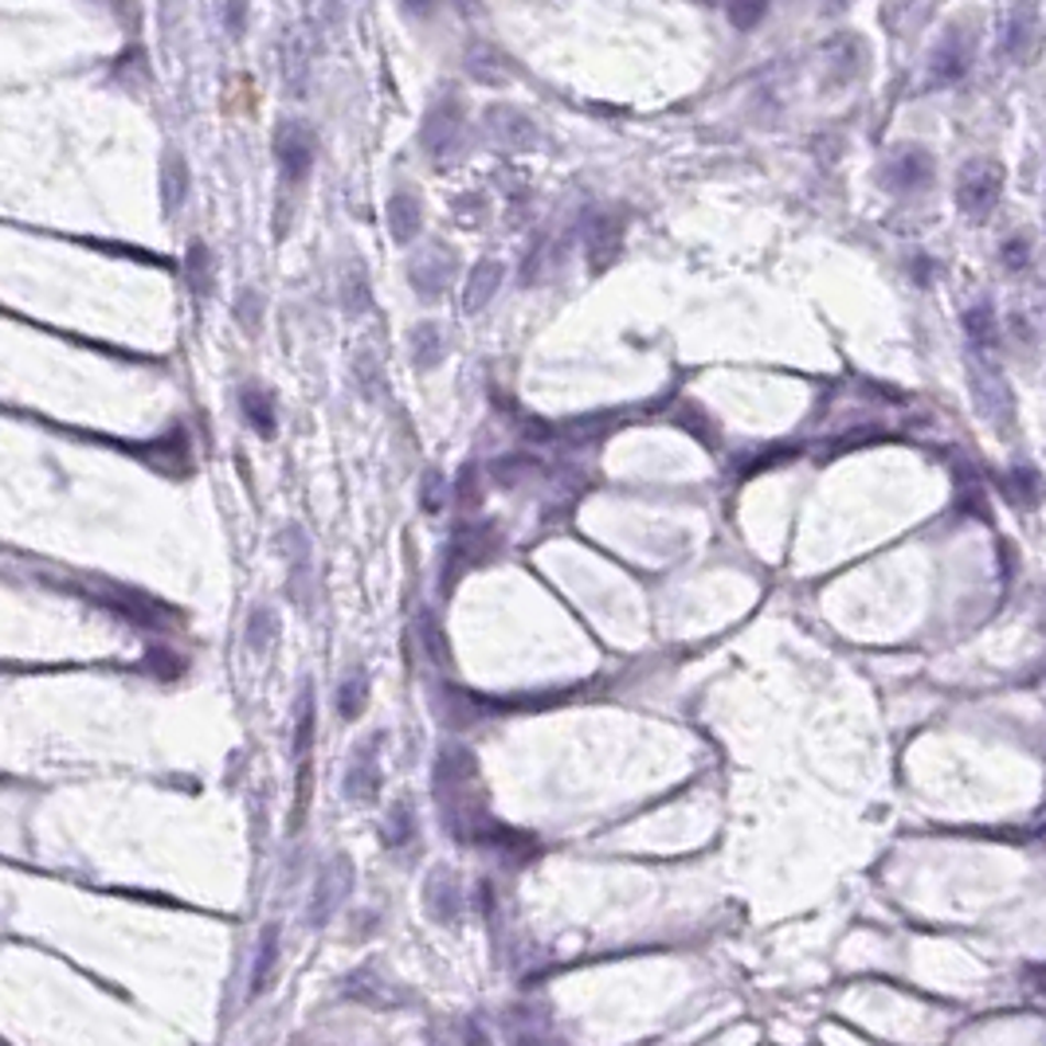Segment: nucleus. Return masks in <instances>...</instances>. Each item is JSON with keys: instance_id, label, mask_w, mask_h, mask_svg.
<instances>
[{"instance_id": "nucleus-7", "label": "nucleus", "mask_w": 1046, "mask_h": 1046, "mask_svg": "<svg viewBox=\"0 0 1046 1046\" xmlns=\"http://www.w3.org/2000/svg\"><path fill=\"white\" fill-rule=\"evenodd\" d=\"M451 275H455V255H451L448 247H428V251H416L408 263V283L411 290L420 298H439L443 290H448Z\"/></svg>"}, {"instance_id": "nucleus-17", "label": "nucleus", "mask_w": 1046, "mask_h": 1046, "mask_svg": "<svg viewBox=\"0 0 1046 1046\" xmlns=\"http://www.w3.org/2000/svg\"><path fill=\"white\" fill-rule=\"evenodd\" d=\"M341 306L349 318H361L373 306V290H368V275L361 263H349V271L341 275Z\"/></svg>"}, {"instance_id": "nucleus-19", "label": "nucleus", "mask_w": 1046, "mask_h": 1046, "mask_svg": "<svg viewBox=\"0 0 1046 1046\" xmlns=\"http://www.w3.org/2000/svg\"><path fill=\"white\" fill-rule=\"evenodd\" d=\"M188 185H192V177H188V165L180 162L177 153H169L162 165V200L169 212H177L180 205L188 200Z\"/></svg>"}, {"instance_id": "nucleus-21", "label": "nucleus", "mask_w": 1046, "mask_h": 1046, "mask_svg": "<svg viewBox=\"0 0 1046 1046\" xmlns=\"http://www.w3.org/2000/svg\"><path fill=\"white\" fill-rule=\"evenodd\" d=\"M235 322L243 326V333H260L263 326V290L260 287H243L235 295Z\"/></svg>"}, {"instance_id": "nucleus-5", "label": "nucleus", "mask_w": 1046, "mask_h": 1046, "mask_svg": "<svg viewBox=\"0 0 1046 1046\" xmlns=\"http://www.w3.org/2000/svg\"><path fill=\"white\" fill-rule=\"evenodd\" d=\"M463 102L455 99V95H443V99L436 102V107L428 110V118H423V130H420V142L423 150L431 153V157H448L451 150H455V142L463 137Z\"/></svg>"}, {"instance_id": "nucleus-27", "label": "nucleus", "mask_w": 1046, "mask_h": 1046, "mask_svg": "<svg viewBox=\"0 0 1046 1046\" xmlns=\"http://www.w3.org/2000/svg\"><path fill=\"white\" fill-rule=\"evenodd\" d=\"M224 24L232 36L243 32V0H224Z\"/></svg>"}, {"instance_id": "nucleus-1", "label": "nucleus", "mask_w": 1046, "mask_h": 1046, "mask_svg": "<svg viewBox=\"0 0 1046 1046\" xmlns=\"http://www.w3.org/2000/svg\"><path fill=\"white\" fill-rule=\"evenodd\" d=\"M1003 197V165L992 157H972L957 177V205L972 224H984Z\"/></svg>"}, {"instance_id": "nucleus-23", "label": "nucleus", "mask_w": 1046, "mask_h": 1046, "mask_svg": "<svg viewBox=\"0 0 1046 1046\" xmlns=\"http://www.w3.org/2000/svg\"><path fill=\"white\" fill-rule=\"evenodd\" d=\"M1008 494H1011V502H1020V506H1035V502H1038V478H1035V471H1027V466L1011 471V474H1008Z\"/></svg>"}, {"instance_id": "nucleus-24", "label": "nucleus", "mask_w": 1046, "mask_h": 1046, "mask_svg": "<svg viewBox=\"0 0 1046 1046\" xmlns=\"http://www.w3.org/2000/svg\"><path fill=\"white\" fill-rule=\"evenodd\" d=\"M1000 260H1003V267H1008L1011 275H1015V271H1027V263H1031V243H1027V235H1011V240H1003Z\"/></svg>"}, {"instance_id": "nucleus-18", "label": "nucleus", "mask_w": 1046, "mask_h": 1046, "mask_svg": "<svg viewBox=\"0 0 1046 1046\" xmlns=\"http://www.w3.org/2000/svg\"><path fill=\"white\" fill-rule=\"evenodd\" d=\"M185 278H188V290L197 298H205L208 290H212V278H216V260L212 251L205 247V243H192L185 255Z\"/></svg>"}, {"instance_id": "nucleus-15", "label": "nucleus", "mask_w": 1046, "mask_h": 1046, "mask_svg": "<svg viewBox=\"0 0 1046 1046\" xmlns=\"http://www.w3.org/2000/svg\"><path fill=\"white\" fill-rule=\"evenodd\" d=\"M965 333L980 353H995L1000 349V318H995L992 302H976L965 310Z\"/></svg>"}, {"instance_id": "nucleus-25", "label": "nucleus", "mask_w": 1046, "mask_h": 1046, "mask_svg": "<svg viewBox=\"0 0 1046 1046\" xmlns=\"http://www.w3.org/2000/svg\"><path fill=\"white\" fill-rule=\"evenodd\" d=\"M541 263H546V243H537V247L529 251L526 267H521V283H526V287H533L537 278H541Z\"/></svg>"}, {"instance_id": "nucleus-12", "label": "nucleus", "mask_w": 1046, "mask_h": 1046, "mask_svg": "<svg viewBox=\"0 0 1046 1046\" xmlns=\"http://www.w3.org/2000/svg\"><path fill=\"white\" fill-rule=\"evenodd\" d=\"M502 278H506V267H502L498 260H478L471 267V275H466V287H463V310L466 313H478L483 306H491V298L498 295Z\"/></svg>"}, {"instance_id": "nucleus-4", "label": "nucleus", "mask_w": 1046, "mask_h": 1046, "mask_svg": "<svg viewBox=\"0 0 1046 1046\" xmlns=\"http://www.w3.org/2000/svg\"><path fill=\"white\" fill-rule=\"evenodd\" d=\"M972 67V36L965 27H948L940 44L929 52L925 63V90H945L953 82H960Z\"/></svg>"}, {"instance_id": "nucleus-6", "label": "nucleus", "mask_w": 1046, "mask_h": 1046, "mask_svg": "<svg viewBox=\"0 0 1046 1046\" xmlns=\"http://www.w3.org/2000/svg\"><path fill=\"white\" fill-rule=\"evenodd\" d=\"M486 130H491V137L502 145V150L526 153V150H537V145H541V134H537L533 118L518 107H506V102L486 110Z\"/></svg>"}, {"instance_id": "nucleus-11", "label": "nucleus", "mask_w": 1046, "mask_h": 1046, "mask_svg": "<svg viewBox=\"0 0 1046 1046\" xmlns=\"http://www.w3.org/2000/svg\"><path fill=\"white\" fill-rule=\"evenodd\" d=\"M385 220H388V232H393V240L400 243V247H408L416 235H420L423 228V205L420 197L411 192V188H396L393 197H388L385 205Z\"/></svg>"}, {"instance_id": "nucleus-3", "label": "nucleus", "mask_w": 1046, "mask_h": 1046, "mask_svg": "<svg viewBox=\"0 0 1046 1046\" xmlns=\"http://www.w3.org/2000/svg\"><path fill=\"white\" fill-rule=\"evenodd\" d=\"M313 153H318V137L310 134V125L302 122H283L275 134V157H278V180L287 185V192H298L313 169Z\"/></svg>"}, {"instance_id": "nucleus-28", "label": "nucleus", "mask_w": 1046, "mask_h": 1046, "mask_svg": "<svg viewBox=\"0 0 1046 1046\" xmlns=\"http://www.w3.org/2000/svg\"><path fill=\"white\" fill-rule=\"evenodd\" d=\"M404 9L416 12V16H428V12L436 9V0H404Z\"/></svg>"}, {"instance_id": "nucleus-16", "label": "nucleus", "mask_w": 1046, "mask_h": 1046, "mask_svg": "<svg viewBox=\"0 0 1046 1046\" xmlns=\"http://www.w3.org/2000/svg\"><path fill=\"white\" fill-rule=\"evenodd\" d=\"M240 404H243L247 423L260 431V436H271V431H275V396H271V388L251 381V385L240 388Z\"/></svg>"}, {"instance_id": "nucleus-26", "label": "nucleus", "mask_w": 1046, "mask_h": 1046, "mask_svg": "<svg viewBox=\"0 0 1046 1046\" xmlns=\"http://www.w3.org/2000/svg\"><path fill=\"white\" fill-rule=\"evenodd\" d=\"M381 376H385V373H381V365H376L373 357H361V361H357V381H361V388H365L368 396H373V381H376V385H385Z\"/></svg>"}, {"instance_id": "nucleus-10", "label": "nucleus", "mask_w": 1046, "mask_h": 1046, "mask_svg": "<svg viewBox=\"0 0 1046 1046\" xmlns=\"http://www.w3.org/2000/svg\"><path fill=\"white\" fill-rule=\"evenodd\" d=\"M933 177H937V165L925 150H902L882 165V180L890 192H917V188H929Z\"/></svg>"}, {"instance_id": "nucleus-9", "label": "nucleus", "mask_w": 1046, "mask_h": 1046, "mask_svg": "<svg viewBox=\"0 0 1046 1046\" xmlns=\"http://www.w3.org/2000/svg\"><path fill=\"white\" fill-rule=\"evenodd\" d=\"M1038 32H1043V20H1038V4L1035 0H1015L1008 12V32H1003V47H1008V59L1027 67L1031 55L1038 47Z\"/></svg>"}, {"instance_id": "nucleus-13", "label": "nucleus", "mask_w": 1046, "mask_h": 1046, "mask_svg": "<svg viewBox=\"0 0 1046 1046\" xmlns=\"http://www.w3.org/2000/svg\"><path fill=\"white\" fill-rule=\"evenodd\" d=\"M408 349H411L416 368L431 373V368H439V361L448 357V338H443V330H439L436 322H420V326H411Z\"/></svg>"}, {"instance_id": "nucleus-22", "label": "nucleus", "mask_w": 1046, "mask_h": 1046, "mask_svg": "<svg viewBox=\"0 0 1046 1046\" xmlns=\"http://www.w3.org/2000/svg\"><path fill=\"white\" fill-rule=\"evenodd\" d=\"M725 9H729L734 27L752 32V27L760 24V16H764V9H769V0H725Z\"/></svg>"}, {"instance_id": "nucleus-8", "label": "nucleus", "mask_w": 1046, "mask_h": 1046, "mask_svg": "<svg viewBox=\"0 0 1046 1046\" xmlns=\"http://www.w3.org/2000/svg\"><path fill=\"white\" fill-rule=\"evenodd\" d=\"M624 232H627V224L619 220V216L596 212L584 220V251H588L592 271H608L612 263L619 260V251H624Z\"/></svg>"}, {"instance_id": "nucleus-20", "label": "nucleus", "mask_w": 1046, "mask_h": 1046, "mask_svg": "<svg viewBox=\"0 0 1046 1046\" xmlns=\"http://www.w3.org/2000/svg\"><path fill=\"white\" fill-rule=\"evenodd\" d=\"M859 52H862V47L855 44L850 36L835 40V44L827 47V79H832V82L855 79V75H859Z\"/></svg>"}, {"instance_id": "nucleus-2", "label": "nucleus", "mask_w": 1046, "mask_h": 1046, "mask_svg": "<svg viewBox=\"0 0 1046 1046\" xmlns=\"http://www.w3.org/2000/svg\"><path fill=\"white\" fill-rule=\"evenodd\" d=\"M968 388H972L976 411H980L992 428H1008L1011 416H1015V408H1011V388L1008 381H1003V373L984 353L968 357Z\"/></svg>"}, {"instance_id": "nucleus-14", "label": "nucleus", "mask_w": 1046, "mask_h": 1046, "mask_svg": "<svg viewBox=\"0 0 1046 1046\" xmlns=\"http://www.w3.org/2000/svg\"><path fill=\"white\" fill-rule=\"evenodd\" d=\"M310 59H313V47L306 44V36L290 32V36L283 40V47H278V71H283V82H287L290 90H302V87H306V75H310Z\"/></svg>"}]
</instances>
